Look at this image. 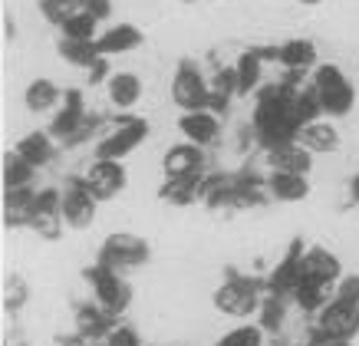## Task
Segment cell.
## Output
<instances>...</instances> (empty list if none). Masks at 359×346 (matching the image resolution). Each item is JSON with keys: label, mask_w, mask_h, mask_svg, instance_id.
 Here are the masks:
<instances>
[{"label": "cell", "mask_w": 359, "mask_h": 346, "mask_svg": "<svg viewBox=\"0 0 359 346\" xmlns=\"http://www.w3.org/2000/svg\"><path fill=\"white\" fill-rule=\"evenodd\" d=\"M304 129V122L297 119L294 109V86H264L257 96V109H254V132L257 142L271 152L277 145L297 142Z\"/></svg>", "instance_id": "1"}, {"label": "cell", "mask_w": 359, "mask_h": 346, "mask_svg": "<svg viewBox=\"0 0 359 346\" xmlns=\"http://www.w3.org/2000/svg\"><path fill=\"white\" fill-rule=\"evenodd\" d=\"M313 89L316 96H320V102H323V112L327 116H349L353 112V106H356V89H353V83H349V76L339 69L337 63H323L313 69Z\"/></svg>", "instance_id": "2"}, {"label": "cell", "mask_w": 359, "mask_h": 346, "mask_svg": "<svg viewBox=\"0 0 359 346\" xmlns=\"http://www.w3.org/2000/svg\"><path fill=\"white\" fill-rule=\"evenodd\" d=\"M145 135H149V122L135 119V116H122V119H116V126H112V129L99 139L96 159H112V162H122L132 149H139L142 142H145Z\"/></svg>", "instance_id": "3"}, {"label": "cell", "mask_w": 359, "mask_h": 346, "mask_svg": "<svg viewBox=\"0 0 359 346\" xmlns=\"http://www.w3.org/2000/svg\"><path fill=\"white\" fill-rule=\"evenodd\" d=\"M149 260V244L129 231H116L102 241V251H99V264L109 267V271H129V267H142Z\"/></svg>", "instance_id": "4"}, {"label": "cell", "mask_w": 359, "mask_h": 346, "mask_svg": "<svg viewBox=\"0 0 359 346\" xmlns=\"http://www.w3.org/2000/svg\"><path fill=\"white\" fill-rule=\"evenodd\" d=\"M172 99L182 112H198V109H208V99H211V89H208L205 76L198 73L191 63H182L178 73L172 79Z\"/></svg>", "instance_id": "5"}, {"label": "cell", "mask_w": 359, "mask_h": 346, "mask_svg": "<svg viewBox=\"0 0 359 346\" xmlns=\"http://www.w3.org/2000/svg\"><path fill=\"white\" fill-rule=\"evenodd\" d=\"M86 277H89V284H93V293H96L99 307H102L106 314H122V310L129 307V287H126V281H122L116 271L96 264Z\"/></svg>", "instance_id": "6"}, {"label": "cell", "mask_w": 359, "mask_h": 346, "mask_svg": "<svg viewBox=\"0 0 359 346\" xmlns=\"http://www.w3.org/2000/svg\"><path fill=\"white\" fill-rule=\"evenodd\" d=\"M215 307H218L224 317H244L257 314V307H261V297H257V287L250 281H228L224 287H218L215 293Z\"/></svg>", "instance_id": "7"}, {"label": "cell", "mask_w": 359, "mask_h": 346, "mask_svg": "<svg viewBox=\"0 0 359 346\" xmlns=\"http://www.w3.org/2000/svg\"><path fill=\"white\" fill-rule=\"evenodd\" d=\"M316 326L327 330L333 336H343V340H353L359 333V303H349V300H333L316 314Z\"/></svg>", "instance_id": "8"}, {"label": "cell", "mask_w": 359, "mask_h": 346, "mask_svg": "<svg viewBox=\"0 0 359 346\" xmlns=\"http://www.w3.org/2000/svg\"><path fill=\"white\" fill-rule=\"evenodd\" d=\"M83 182L99 201H106V198H116L126 188V168H122V162H112V159H96L86 168Z\"/></svg>", "instance_id": "9"}, {"label": "cell", "mask_w": 359, "mask_h": 346, "mask_svg": "<svg viewBox=\"0 0 359 346\" xmlns=\"http://www.w3.org/2000/svg\"><path fill=\"white\" fill-rule=\"evenodd\" d=\"M96 205L99 198L86 188V182H69L63 192V221L69 227H89L96 218Z\"/></svg>", "instance_id": "10"}, {"label": "cell", "mask_w": 359, "mask_h": 346, "mask_svg": "<svg viewBox=\"0 0 359 346\" xmlns=\"http://www.w3.org/2000/svg\"><path fill=\"white\" fill-rule=\"evenodd\" d=\"M83 126H86V106H83V93H79V89H69V93H63V102H60L53 122H50V135H53V139L69 142L79 129H83Z\"/></svg>", "instance_id": "11"}, {"label": "cell", "mask_w": 359, "mask_h": 346, "mask_svg": "<svg viewBox=\"0 0 359 346\" xmlns=\"http://www.w3.org/2000/svg\"><path fill=\"white\" fill-rule=\"evenodd\" d=\"M178 132H182L185 142H191V145H211V142L218 139L221 122H218V116H215L211 109L182 112V119H178Z\"/></svg>", "instance_id": "12"}, {"label": "cell", "mask_w": 359, "mask_h": 346, "mask_svg": "<svg viewBox=\"0 0 359 346\" xmlns=\"http://www.w3.org/2000/svg\"><path fill=\"white\" fill-rule=\"evenodd\" d=\"M205 168V152L201 145H191V142H178L165 152V175L168 178H182V175H201Z\"/></svg>", "instance_id": "13"}, {"label": "cell", "mask_w": 359, "mask_h": 346, "mask_svg": "<svg viewBox=\"0 0 359 346\" xmlns=\"http://www.w3.org/2000/svg\"><path fill=\"white\" fill-rule=\"evenodd\" d=\"M300 271H304V277H313V281H320V284H337L339 277H343V264H339V258L333 251L310 248L304 258H300Z\"/></svg>", "instance_id": "14"}, {"label": "cell", "mask_w": 359, "mask_h": 346, "mask_svg": "<svg viewBox=\"0 0 359 346\" xmlns=\"http://www.w3.org/2000/svg\"><path fill=\"white\" fill-rule=\"evenodd\" d=\"M267 162H271L273 172H294V175H306L313 168V152L306 145H297V142H287V145H277V149L267 152Z\"/></svg>", "instance_id": "15"}, {"label": "cell", "mask_w": 359, "mask_h": 346, "mask_svg": "<svg viewBox=\"0 0 359 346\" xmlns=\"http://www.w3.org/2000/svg\"><path fill=\"white\" fill-rule=\"evenodd\" d=\"M36 215V192L33 188H11L4 192V221L11 227L33 225Z\"/></svg>", "instance_id": "16"}, {"label": "cell", "mask_w": 359, "mask_h": 346, "mask_svg": "<svg viewBox=\"0 0 359 346\" xmlns=\"http://www.w3.org/2000/svg\"><path fill=\"white\" fill-rule=\"evenodd\" d=\"M139 44H142V30L132 27V23H116V27H109L106 33H99V40H96L102 56L129 53V50H135Z\"/></svg>", "instance_id": "17"}, {"label": "cell", "mask_w": 359, "mask_h": 346, "mask_svg": "<svg viewBox=\"0 0 359 346\" xmlns=\"http://www.w3.org/2000/svg\"><path fill=\"white\" fill-rule=\"evenodd\" d=\"M300 258H304V241H297L294 248H290V254L283 258V264H277V271L271 274V291L277 293V297L297 291V284H300V277H304V271H300Z\"/></svg>", "instance_id": "18"}, {"label": "cell", "mask_w": 359, "mask_h": 346, "mask_svg": "<svg viewBox=\"0 0 359 346\" xmlns=\"http://www.w3.org/2000/svg\"><path fill=\"white\" fill-rule=\"evenodd\" d=\"M201 178L205 175H182V178H165V185L158 188V198L168 201V205H191L198 201V192H201Z\"/></svg>", "instance_id": "19"}, {"label": "cell", "mask_w": 359, "mask_h": 346, "mask_svg": "<svg viewBox=\"0 0 359 346\" xmlns=\"http://www.w3.org/2000/svg\"><path fill=\"white\" fill-rule=\"evenodd\" d=\"M106 93H109V102L116 109H132L142 99V79L135 73H116L109 76Z\"/></svg>", "instance_id": "20"}, {"label": "cell", "mask_w": 359, "mask_h": 346, "mask_svg": "<svg viewBox=\"0 0 359 346\" xmlns=\"http://www.w3.org/2000/svg\"><path fill=\"white\" fill-rule=\"evenodd\" d=\"M297 142H300V145H306L310 152H337L339 149V132L333 129L330 122L313 119V122H306L304 129H300Z\"/></svg>", "instance_id": "21"}, {"label": "cell", "mask_w": 359, "mask_h": 346, "mask_svg": "<svg viewBox=\"0 0 359 346\" xmlns=\"http://www.w3.org/2000/svg\"><path fill=\"white\" fill-rule=\"evenodd\" d=\"M290 297H294L297 307L306 310V314H320V310L333 300L330 284H320V281H313V277H300V284H297V291L290 293Z\"/></svg>", "instance_id": "22"}, {"label": "cell", "mask_w": 359, "mask_h": 346, "mask_svg": "<svg viewBox=\"0 0 359 346\" xmlns=\"http://www.w3.org/2000/svg\"><path fill=\"white\" fill-rule=\"evenodd\" d=\"M267 192H271L277 201H304L310 185H306V175H294V172H273L267 178Z\"/></svg>", "instance_id": "23"}, {"label": "cell", "mask_w": 359, "mask_h": 346, "mask_svg": "<svg viewBox=\"0 0 359 346\" xmlns=\"http://www.w3.org/2000/svg\"><path fill=\"white\" fill-rule=\"evenodd\" d=\"M56 102H63V96H60V89L50 79H33L30 86H27V93H23V106L30 109L33 116L56 109Z\"/></svg>", "instance_id": "24"}, {"label": "cell", "mask_w": 359, "mask_h": 346, "mask_svg": "<svg viewBox=\"0 0 359 346\" xmlns=\"http://www.w3.org/2000/svg\"><path fill=\"white\" fill-rule=\"evenodd\" d=\"M13 149L20 152L33 168H43V165L53 159V142H50V132H30V135H23Z\"/></svg>", "instance_id": "25"}, {"label": "cell", "mask_w": 359, "mask_h": 346, "mask_svg": "<svg viewBox=\"0 0 359 346\" xmlns=\"http://www.w3.org/2000/svg\"><path fill=\"white\" fill-rule=\"evenodd\" d=\"M280 63L290 73H304V69L316 66V46L310 40H287L280 46Z\"/></svg>", "instance_id": "26"}, {"label": "cell", "mask_w": 359, "mask_h": 346, "mask_svg": "<svg viewBox=\"0 0 359 346\" xmlns=\"http://www.w3.org/2000/svg\"><path fill=\"white\" fill-rule=\"evenodd\" d=\"M33 172H36V168H33L17 149L7 152V155H4V192H11V188H30Z\"/></svg>", "instance_id": "27"}, {"label": "cell", "mask_w": 359, "mask_h": 346, "mask_svg": "<svg viewBox=\"0 0 359 346\" xmlns=\"http://www.w3.org/2000/svg\"><path fill=\"white\" fill-rule=\"evenodd\" d=\"M261 66H264V60L257 56V50H248V53L238 56V63H234L238 96H244V93H254V89H257V83H261Z\"/></svg>", "instance_id": "28"}, {"label": "cell", "mask_w": 359, "mask_h": 346, "mask_svg": "<svg viewBox=\"0 0 359 346\" xmlns=\"http://www.w3.org/2000/svg\"><path fill=\"white\" fill-rule=\"evenodd\" d=\"M60 56H63L66 63H73V66H93L99 60V46L96 40H66L63 36V44H60Z\"/></svg>", "instance_id": "29"}, {"label": "cell", "mask_w": 359, "mask_h": 346, "mask_svg": "<svg viewBox=\"0 0 359 346\" xmlns=\"http://www.w3.org/2000/svg\"><path fill=\"white\" fill-rule=\"evenodd\" d=\"M208 89H211V99H208V106L215 109V112H224V109H228V102H231V96L238 93L234 66H231V69H218L215 83H208Z\"/></svg>", "instance_id": "30"}, {"label": "cell", "mask_w": 359, "mask_h": 346, "mask_svg": "<svg viewBox=\"0 0 359 346\" xmlns=\"http://www.w3.org/2000/svg\"><path fill=\"white\" fill-rule=\"evenodd\" d=\"M294 109H297V119L304 122V126L323 116V102H320V96H316L313 83H306V86H297L294 89Z\"/></svg>", "instance_id": "31"}, {"label": "cell", "mask_w": 359, "mask_h": 346, "mask_svg": "<svg viewBox=\"0 0 359 346\" xmlns=\"http://www.w3.org/2000/svg\"><path fill=\"white\" fill-rule=\"evenodd\" d=\"M40 11H43V17L50 23L63 27L66 20H73V17H79V13H86V4H83V0H40Z\"/></svg>", "instance_id": "32"}, {"label": "cell", "mask_w": 359, "mask_h": 346, "mask_svg": "<svg viewBox=\"0 0 359 346\" xmlns=\"http://www.w3.org/2000/svg\"><path fill=\"white\" fill-rule=\"evenodd\" d=\"M109 317L102 307H83L76 314V324H79V333L83 336H106L109 333Z\"/></svg>", "instance_id": "33"}, {"label": "cell", "mask_w": 359, "mask_h": 346, "mask_svg": "<svg viewBox=\"0 0 359 346\" xmlns=\"http://www.w3.org/2000/svg\"><path fill=\"white\" fill-rule=\"evenodd\" d=\"M215 346H264V326H250V324L234 326Z\"/></svg>", "instance_id": "34"}, {"label": "cell", "mask_w": 359, "mask_h": 346, "mask_svg": "<svg viewBox=\"0 0 359 346\" xmlns=\"http://www.w3.org/2000/svg\"><path fill=\"white\" fill-rule=\"evenodd\" d=\"M96 17L93 13H79V17H73V20H66L60 30H63L66 40H99L96 36Z\"/></svg>", "instance_id": "35"}, {"label": "cell", "mask_w": 359, "mask_h": 346, "mask_svg": "<svg viewBox=\"0 0 359 346\" xmlns=\"http://www.w3.org/2000/svg\"><path fill=\"white\" fill-rule=\"evenodd\" d=\"M261 307H264V314H261L264 330H277V326H280V320H283V303L273 297V300H264Z\"/></svg>", "instance_id": "36"}, {"label": "cell", "mask_w": 359, "mask_h": 346, "mask_svg": "<svg viewBox=\"0 0 359 346\" xmlns=\"http://www.w3.org/2000/svg\"><path fill=\"white\" fill-rule=\"evenodd\" d=\"M333 297H339V300H349V303H359V274H353V277H339Z\"/></svg>", "instance_id": "37"}, {"label": "cell", "mask_w": 359, "mask_h": 346, "mask_svg": "<svg viewBox=\"0 0 359 346\" xmlns=\"http://www.w3.org/2000/svg\"><path fill=\"white\" fill-rule=\"evenodd\" d=\"M306 346H353V340L333 336V333H327V330H320V326H316V333L310 336V343H306Z\"/></svg>", "instance_id": "38"}, {"label": "cell", "mask_w": 359, "mask_h": 346, "mask_svg": "<svg viewBox=\"0 0 359 346\" xmlns=\"http://www.w3.org/2000/svg\"><path fill=\"white\" fill-rule=\"evenodd\" d=\"M109 56H99L96 63L89 66V86H99V83H109Z\"/></svg>", "instance_id": "39"}, {"label": "cell", "mask_w": 359, "mask_h": 346, "mask_svg": "<svg viewBox=\"0 0 359 346\" xmlns=\"http://www.w3.org/2000/svg\"><path fill=\"white\" fill-rule=\"evenodd\" d=\"M106 346H139V336L132 333L129 326H122V330H112Z\"/></svg>", "instance_id": "40"}, {"label": "cell", "mask_w": 359, "mask_h": 346, "mask_svg": "<svg viewBox=\"0 0 359 346\" xmlns=\"http://www.w3.org/2000/svg\"><path fill=\"white\" fill-rule=\"evenodd\" d=\"M86 4V13H93L96 20H106L112 13V0H83Z\"/></svg>", "instance_id": "41"}, {"label": "cell", "mask_w": 359, "mask_h": 346, "mask_svg": "<svg viewBox=\"0 0 359 346\" xmlns=\"http://www.w3.org/2000/svg\"><path fill=\"white\" fill-rule=\"evenodd\" d=\"M353 198H356V201H359V178H356V182H353Z\"/></svg>", "instance_id": "42"}, {"label": "cell", "mask_w": 359, "mask_h": 346, "mask_svg": "<svg viewBox=\"0 0 359 346\" xmlns=\"http://www.w3.org/2000/svg\"><path fill=\"white\" fill-rule=\"evenodd\" d=\"M300 4H310V7H313V4H320V0H300Z\"/></svg>", "instance_id": "43"}, {"label": "cell", "mask_w": 359, "mask_h": 346, "mask_svg": "<svg viewBox=\"0 0 359 346\" xmlns=\"http://www.w3.org/2000/svg\"><path fill=\"white\" fill-rule=\"evenodd\" d=\"M185 4H195V0H185Z\"/></svg>", "instance_id": "44"}]
</instances>
